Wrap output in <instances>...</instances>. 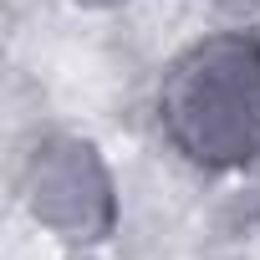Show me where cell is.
I'll list each match as a JSON object with an SVG mask.
<instances>
[{"instance_id":"1","label":"cell","mask_w":260,"mask_h":260,"mask_svg":"<svg viewBox=\"0 0 260 260\" xmlns=\"http://www.w3.org/2000/svg\"><path fill=\"white\" fill-rule=\"evenodd\" d=\"M158 122L199 169L260 158V36L214 31L184 46L158 82Z\"/></svg>"},{"instance_id":"2","label":"cell","mask_w":260,"mask_h":260,"mask_svg":"<svg viewBox=\"0 0 260 260\" xmlns=\"http://www.w3.org/2000/svg\"><path fill=\"white\" fill-rule=\"evenodd\" d=\"M31 209L67 240H92L112 230V179L102 158L77 138H51L31 169Z\"/></svg>"}]
</instances>
